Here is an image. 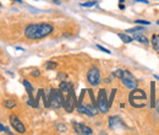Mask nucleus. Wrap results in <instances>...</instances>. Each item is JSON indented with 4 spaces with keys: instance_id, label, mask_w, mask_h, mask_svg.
I'll use <instances>...</instances> for the list:
<instances>
[{
    "instance_id": "473e14b6",
    "label": "nucleus",
    "mask_w": 159,
    "mask_h": 135,
    "mask_svg": "<svg viewBox=\"0 0 159 135\" xmlns=\"http://www.w3.org/2000/svg\"><path fill=\"white\" fill-rule=\"evenodd\" d=\"M0 6H1V4H0Z\"/></svg>"
},
{
    "instance_id": "7c9ffc66",
    "label": "nucleus",
    "mask_w": 159,
    "mask_h": 135,
    "mask_svg": "<svg viewBox=\"0 0 159 135\" xmlns=\"http://www.w3.org/2000/svg\"><path fill=\"white\" fill-rule=\"evenodd\" d=\"M122 1H124V0H120V4H121V2H122Z\"/></svg>"
},
{
    "instance_id": "4be33fe9",
    "label": "nucleus",
    "mask_w": 159,
    "mask_h": 135,
    "mask_svg": "<svg viewBox=\"0 0 159 135\" xmlns=\"http://www.w3.org/2000/svg\"><path fill=\"white\" fill-rule=\"evenodd\" d=\"M142 30H143L142 27H134V28L127 30L126 32H127V33H135V32H139V31H142Z\"/></svg>"
},
{
    "instance_id": "cd10ccee",
    "label": "nucleus",
    "mask_w": 159,
    "mask_h": 135,
    "mask_svg": "<svg viewBox=\"0 0 159 135\" xmlns=\"http://www.w3.org/2000/svg\"><path fill=\"white\" fill-rule=\"evenodd\" d=\"M137 2H144V4H148V0H136Z\"/></svg>"
},
{
    "instance_id": "1a4fd4ad",
    "label": "nucleus",
    "mask_w": 159,
    "mask_h": 135,
    "mask_svg": "<svg viewBox=\"0 0 159 135\" xmlns=\"http://www.w3.org/2000/svg\"><path fill=\"white\" fill-rule=\"evenodd\" d=\"M97 107L96 106H88V104H80L77 106V111L82 114H86L88 117H93L97 114Z\"/></svg>"
},
{
    "instance_id": "0eeeda50",
    "label": "nucleus",
    "mask_w": 159,
    "mask_h": 135,
    "mask_svg": "<svg viewBox=\"0 0 159 135\" xmlns=\"http://www.w3.org/2000/svg\"><path fill=\"white\" fill-rule=\"evenodd\" d=\"M76 104H77V101H76V97L74 94V89H71L67 92V97H66L65 103H64V108L66 109V112H72Z\"/></svg>"
},
{
    "instance_id": "f3484780",
    "label": "nucleus",
    "mask_w": 159,
    "mask_h": 135,
    "mask_svg": "<svg viewBox=\"0 0 159 135\" xmlns=\"http://www.w3.org/2000/svg\"><path fill=\"white\" fill-rule=\"evenodd\" d=\"M152 43H153V48H154L156 51H159V36L158 35H154V36H153Z\"/></svg>"
},
{
    "instance_id": "a211bd4d",
    "label": "nucleus",
    "mask_w": 159,
    "mask_h": 135,
    "mask_svg": "<svg viewBox=\"0 0 159 135\" xmlns=\"http://www.w3.org/2000/svg\"><path fill=\"white\" fill-rule=\"evenodd\" d=\"M97 5V1L96 0H92V1H86V2H82L81 6L83 7H92V6H96Z\"/></svg>"
},
{
    "instance_id": "c756f323",
    "label": "nucleus",
    "mask_w": 159,
    "mask_h": 135,
    "mask_svg": "<svg viewBox=\"0 0 159 135\" xmlns=\"http://www.w3.org/2000/svg\"><path fill=\"white\" fill-rule=\"evenodd\" d=\"M15 1H19V2H21V1H22V0H15Z\"/></svg>"
},
{
    "instance_id": "2f4dec72",
    "label": "nucleus",
    "mask_w": 159,
    "mask_h": 135,
    "mask_svg": "<svg viewBox=\"0 0 159 135\" xmlns=\"http://www.w3.org/2000/svg\"><path fill=\"white\" fill-rule=\"evenodd\" d=\"M157 23H158V25H159V21H158V22H157Z\"/></svg>"
},
{
    "instance_id": "412c9836",
    "label": "nucleus",
    "mask_w": 159,
    "mask_h": 135,
    "mask_svg": "<svg viewBox=\"0 0 159 135\" xmlns=\"http://www.w3.org/2000/svg\"><path fill=\"white\" fill-rule=\"evenodd\" d=\"M115 94H116V90L114 89L113 91H111V95H110V98H109V101H108V106L110 107L111 104H113V101H114V97H115Z\"/></svg>"
},
{
    "instance_id": "6e6552de",
    "label": "nucleus",
    "mask_w": 159,
    "mask_h": 135,
    "mask_svg": "<svg viewBox=\"0 0 159 135\" xmlns=\"http://www.w3.org/2000/svg\"><path fill=\"white\" fill-rule=\"evenodd\" d=\"M10 124L12 125V128H14L17 133H20V134L26 133V128H25L23 123L19 119L17 116H15V114H11V116H10Z\"/></svg>"
},
{
    "instance_id": "9d476101",
    "label": "nucleus",
    "mask_w": 159,
    "mask_h": 135,
    "mask_svg": "<svg viewBox=\"0 0 159 135\" xmlns=\"http://www.w3.org/2000/svg\"><path fill=\"white\" fill-rule=\"evenodd\" d=\"M74 130H75L76 134H80V135H92L93 134V132H92L91 128H88V127L84 125L83 123H77V122L74 123Z\"/></svg>"
},
{
    "instance_id": "393cba45",
    "label": "nucleus",
    "mask_w": 159,
    "mask_h": 135,
    "mask_svg": "<svg viewBox=\"0 0 159 135\" xmlns=\"http://www.w3.org/2000/svg\"><path fill=\"white\" fill-rule=\"evenodd\" d=\"M97 48H98V49H100L102 52H104V53H107V54H110V51H108V49H105L104 47H102V46H99V44L97 46Z\"/></svg>"
},
{
    "instance_id": "aec40b11",
    "label": "nucleus",
    "mask_w": 159,
    "mask_h": 135,
    "mask_svg": "<svg viewBox=\"0 0 159 135\" xmlns=\"http://www.w3.org/2000/svg\"><path fill=\"white\" fill-rule=\"evenodd\" d=\"M57 66H58V64H57L55 61H48V63L45 64V68L49 69V70H50V69H55Z\"/></svg>"
},
{
    "instance_id": "f257e3e1",
    "label": "nucleus",
    "mask_w": 159,
    "mask_h": 135,
    "mask_svg": "<svg viewBox=\"0 0 159 135\" xmlns=\"http://www.w3.org/2000/svg\"><path fill=\"white\" fill-rule=\"evenodd\" d=\"M54 31L53 25L48 22H39V23H31L25 28V37L28 39H42L49 35H52Z\"/></svg>"
},
{
    "instance_id": "dca6fc26",
    "label": "nucleus",
    "mask_w": 159,
    "mask_h": 135,
    "mask_svg": "<svg viewBox=\"0 0 159 135\" xmlns=\"http://www.w3.org/2000/svg\"><path fill=\"white\" fill-rule=\"evenodd\" d=\"M119 37L124 43H131V42H132V39H134L132 37L127 36L126 33H119Z\"/></svg>"
},
{
    "instance_id": "c85d7f7f",
    "label": "nucleus",
    "mask_w": 159,
    "mask_h": 135,
    "mask_svg": "<svg viewBox=\"0 0 159 135\" xmlns=\"http://www.w3.org/2000/svg\"><path fill=\"white\" fill-rule=\"evenodd\" d=\"M154 79H156V80H158V81H159V76H157V75L154 76Z\"/></svg>"
},
{
    "instance_id": "bb28decb",
    "label": "nucleus",
    "mask_w": 159,
    "mask_h": 135,
    "mask_svg": "<svg viewBox=\"0 0 159 135\" xmlns=\"http://www.w3.org/2000/svg\"><path fill=\"white\" fill-rule=\"evenodd\" d=\"M39 75H40V71H39V70H34V71H32V76L38 77Z\"/></svg>"
},
{
    "instance_id": "4468645a",
    "label": "nucleus",
    "mask_w": 159,
    "mask_h": 135,
    "mask_svg": "<svg viewBox=\"0 0 159 135\" xmlns=\"http://www.w3.org/2000/svg\"><path fill=\"white\" fill-rule=\"evenodd\" d=\"M156 106V84H151V107L154 108Z\"/></svg>"
},
{
    "instance_id": "9b49d317",
    "label": "nucleus",
    "mask_w": 159,
    "mask_h": 135,
    "mask_svg": "<svg viewBox=\"0 0 159 135\" xmlns=\"http://www.w3.org/2000/svg\"><path fill=\"white\" fill-rule=\"evenodd\" d=\"M121 125H122V123H121L119 117H110L109 118V127L111 129H118Z\"/></svg>"
},
{
    "instance_id": "a878e982",
    "label": "nucleus",
    "mask_w": 159,
    "mask_h": 135,
    "mask_svg": "<svg viewBox=\"0 0 159 135\" xmlns=\"http://www.w3.org/2000/svg\"><path fill=\"white\" fill-rule=\"evenodd\" d=\"M121 74H122V70H116V71H114L113 73V76H115V77H119L121 76Z\"/></svg>"
},
{
    "instance_id": "f8f14e48",
    "label": "nucleus",
    "mask_w": 159,
    "mask_h": 135,
    "mask_svg": "<svg viewBox=\"0 0 159 135\" xmlns=\"http://www.w3.org/2000/svg\"><path fill=\"white\" fill-rule=\"evenodd\" d=\"M132 38L135 39V41H139V43H142V44H144V46H147V44L149 43V41L144 36V33H134V37H132Z\"/></svg>"
},
{
    "instance_id": "f03ea898",
    "label": "nucleus",
    "mask_w": 159,
    "mask_h": 135,
    "mask_svg": "<svg viewBox=\"0 0 159 135\" xmlns=\"http://www.w3.org/2000/svg\"><path fill=\"white\" fill-rule=\"evenodd\" d=\"M146 99H147V95L143 90H139V89H134L132 92L129 96V102L132 107L135 108H142L146 106Z\"/></svg>"
},
{
    "instance_id": "6ab92c4d",
    "label": "nucleus",
    "mask_w": 159,
    "mask_h": 135,
    "mask_svg": "<svg viewBox=\"0 0 159 135\" xmlns=\"http://www.w3.org/2000/svg\"><path fill=\"white\" fill-rule=\"evenodd\" d=\"M57 128H58V132L59 133H66L67 132V127L65 124H58Z\"/></svg>"
},
{
    "instance_id": "20e7f679",
    "label": "nucleus",
    "mask_w": 159,
    "mask_h": 135,
    "mask_svg": "<svg viewBox=\"0 0 159 135\" xmlns=\"http://www.w3.org/2000/svg\"><path fill=\"white\" fill-rule=\"evenodd\" d=\"M120 80L124 84V86L127 87L129 90H134V89L137 87V80L135 79V76L129 70H122V74L120 76Z\"/></svg>"
},
{
    "instance_id": "b1692460",
    "label": "nucleus",
    "mask_w": 159,
    "mask_h": 135,
    "mask_svg": "<svg viewBox=\"0 0 159 135\" xmlns=\"http://www.w3.org/2000/svg\"><path fill=\"white\" fill-rule=\"evenodd\" d=\"M0 132H4V133H6V134H11V132H10L7 128H5L2 124H0Z\"/></svg>"
},
{
    "instance_id": "39448f33",
    "label": "nucleus",
    "mask_w": 159,
    "mask_h": 135,
    "mask_svg": "<svg viewBox=\"0 0 159 135\" xmlns=\"http://www.w3.org/2000/svg\"><path fill=\"white\" fill-rule=\"evenodd\" d=\"M87 81L92 86H98L100 82V71L97 66H92L87 73Z\"/></svg>"
},
{
    "instance_id": "423d86ee",
    "label": "nucleus",
    "mask_w": 159,
    "mask_h": 135,
    "mask_svg": "<svg viewBox=\"0 0 159 135\" xmlns=\"http://www.w3.org/2000/svg\"><path fill=\"white\" fill-rule=\"evenodd\" d=\"M97 108L102 113H107L108 109H109L108 99H107V92L103 89L99 91V95H98V98H97Z\"/></svg>"
},
{
    "instance_id": "ddd939ff",
    "label": "nucleus",
    "mask_w": 159,
    "mask_h": 135,
    "mask_svg": "<svg viewBox=\"0 0 159 135\" xmlns=\"http://www.w3.org/2000/svg\"><path fill=\"white\" fill-rule=\"evenodd\" d=\"M71 89H74V86H72V84H70V82H66V81H62L61 84L59 85V90L61 92H65V94H67Z\"/></svg>"
},
{
    "instance_id": "7ed1b4c3",
    "label": "nucleus",
    "mask_w": 159,
    "mask_h": 135,
    "mask_svg": "<svg viewBox=\"0 0 159 135\" xmlns=\"http://www.w3.org/2000/svg\"><path fill=\"white\" fill-rule=\"evenodd\" d=\"M64 103H65V98L62 96V92L60 90L52 89L50 94H49V98H48L49 107H53V108L58 109L60 107H64Z\"/></svg>"
},
{
    "instance_id": "2eb2a0df",
    "label": "nucleus",
    "mask_w": 159,
    "mask_h": 135,
    "mask_svg": "<svg viewBox=\"0 0 159 135\" xmlns=\"http://www.w3.org/2000/svg\"><path fill=\"white\" fill-rule=\"evenodd\" d=\"M16 104H17V103H16L15 99H6V101L4 102V107H5V108H9V109L16 107Z\"/></svg>"
},
{
    "instance_id": "5701e85b",
    "label": "nucleus",
    "mask_w": 159,
    "mask_h": 135,
    "mask_svg": "<svg viewBox=\"0 0 159 135\" xmlns=\"http://www.w3.org/2000/svg\"><path fill=\"white\" fill-rule=\"evenodd\" d=\"M135 23H139V25H151L149 21H144V20H136Z\"/></svg>"
}]
</instances>
